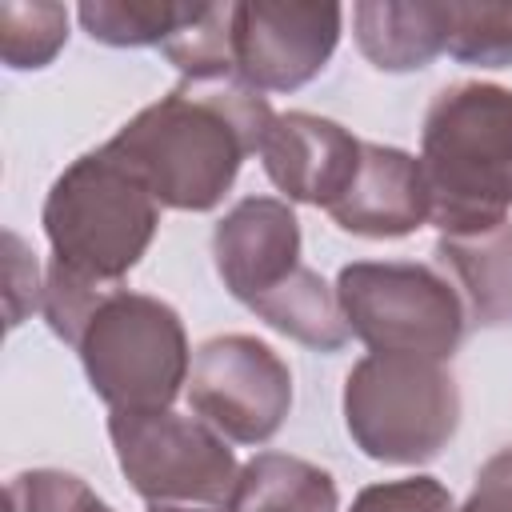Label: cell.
<instances>
[{"instance_id":"1","label":"cell","mask_w":512,"mask_h":512,"mask_svg":"<svg viewBox=\"0 0 512 512\" xmlns=\"http://www.w3.org/2000/svg\"><path fill=\"white\" fill-rule=\"evenodd\" d=\"M276 112L264 92L240 76L180 80L168 96L144 104L104 144L160 208L212 212L260 152Z\"/></svg>"},{"instance_id":"2","label":"cell","mask_w":512,"mask_h":512,"mask_svg":"<svg viewBox=\"0 0 512 512\" xmlns=\"http://www.w3.org/2000/svg\"><path fill=\"white\" fill-rule=\"evenodd\" d=\"M420 172L440 236L480 232L512 212V88L456 80L440 88L420 128Z\"/></svg>"},{"instance_id":"3","label":"cell","mask_w":512,"mask_h":512,"mask_svg":"<svg viewBox=\"0 0 512 512\" xmlns=\"http://www.w3.org/2000/svg\"><path fill=\"white\" fill-rule=\"evenodd\" d=\"M40 224L56 268L96 288H120L160 228V204L100 144L52 180Z\"/></svg>"},{"instance_id":"4","label":"cell","mask_w":512,"mask_h":512,"mask_svg":"<svg viewBox=\"0 0 512 512\" xmlns=\"http://www.w3.org/2000/svg\"><path fill=\"white\" fill-rule=\"evenodd\" d=\"M72 348L108 412L172 408L192 368L180 312L160 296L128 288H116L96 304Z\"/></svg>"},{"instance_id":"5","label":"cell","mask_w":512,"mask_h":512,"mask_svg":"<svg viewBox=\"0 0 512 512\" xmlns=\"http://www.w3.org/2000/svg\"><path fill=\"white\" fill-rule=\"evenodd\" d=\"M344 428L376 464H428L460 428V388L436 360L368 352L344 376Z\"/></svg>"},{"instance_id":"6","label":"cell","mask_w":512,"mask_h":512,"mask_svg":"<svg viewBox=\"0 0 512 512\" xmlns=\"http://www.w3.org/2000/svg\"><path fill=\"white\" fill-rule=\"evenodd\" d=\"M348 332L368 352L452 360L468 312L452 280L416 260H352L336 276Z\"/></svg>"},{"instance_id":"7","label":"cell","mask_w":512,"mask_h":512,"mask_svg":"<svg viewBox=\"0 0 512 512\" xmlns=\"http://www.w3.org/2000/svg\"><path fill=\"white\" fill-rule=\"evenodd\" d=\"M108 436L128 488L148 508H204L228 512L236 492V452L200 416L172 408L112 412Z\"/></svg>"},{"instance_id":"8","label":"cell","mask_w":512,"mask_h":512,"mask_svg":"<svg viewBox=\"0 0 512 512\" xmlns=\"http://www.w3.org/2000/svg\"><path fill=\"white\" fill-rule=\"evenodd\" d=\"M184 392L192 416L228 444H268L292 408V368L272 344L248 332H220L196 344Z\"/></svg>"},{"instance_id":"9","label":"cell","mask_w":512,"mask_h":512,"mask_svg":"<svg viewBox=\"0 0 512 512\" xmlns=\"http://www.w3.org/2000/svg\"><path fill=\"white\" fill-rule=\"evenodd\" d=\"M340 4L244 0L232 4L236 76L256 92H296L324 72L340 44Z\"/></svg>"},{"instance_id":"10","label":"cell","mask_w":512,"mask_h":512,"mask_svg":"<svg viewBox=\"0 0 512 512\" xmlns=\"http://www.w3.org/2000/svg\"><path fill=\"white\" fill-rule=\"evenodd\" d=\"M300 220L280 196H244L212 228V264L220 284L244 308L288 280L304 260Z\"/></svg>"},{"instance_id":"11","label":"cell","mask_w":512,"mask_h":512,"mask_svg":"<svg viewBox=\"0 0 512 512\" xmlns=\"http://www.w3.org/2000/svg\"><path fill=\"white\" fill-rule=\"evenodd\" d=\"M360 148L364 140H356L344 124L296 108L276 112L260 144V164L288 204H312L328 212L352 184Z\"/></svg>"},{"instance_id":"12","label":"cell","mask_w":512,"mask_h":512,"mask_svg":"<svg viewBox=\"0 0 512 512\" xmlns=\"http://www.w3.org/2000/svg\"><path fill=\"white\" fill-rule=\"evenodd\" d=\"M328 216L340 232H352L364 240L412 236L432 216L420 160L404 148L364 140L360 168L344 188V196L328 208Z\"/></svg>"},{"instance_id":"13","label":"cell","mask_w":512,"mask_h":512,"mask_svg":"<svg viewBox=\"0 0 512 512\" xmlns=\"http://www.w3.org/2000/svg\"><path fill=\"white\" fill-rule=\"evenodd\" d=\"M436 264L460 292L472 324H512V220H500L480 232L440 236Z\"/></svg>"},{"instance_id":"14","label":"cell","mask_w":512,"mask_h":512,"mask_svg":"<svg viewBox=\"0 0 512 512\" xmlns=\"http://www.w3.org/2000/svg\"><path fill=\"white\" fill-rule=\"evenodd\" d=\"M352 36L380 72H416L444 52V4L364 0L352 4Z\"/></svg>"},{"instance_id":"15","label":"cell","mask_w":512,"mask_h":512,"mask_svg":"<svg viewBox=\"0 0 512 512\" xmlns=\"http://www.w3.org/2000/svg\"><path fill=\"white\" fill-rule=\"evenodd\" d=\"M248 312L256 320H264L272 332H280L304 348H316V352H340L352 340L336 284H328L308 264H300L288 280H280L276 288L256 296L248 304Z\"/></svg>"},{"instance_id":"16","label":"cell","mask_w":512,"mask_h":512,"mask_svg":"<svg viewBox=\"0 0 512 512\" xmlns=\"http://www.w3.org/2000/svg\"><path fill=\"white\" fill-rule=\"evenodd\" d=\"M228 512H340V492L332 472L304 456L256 452L240 464Z\"/></svg>"},{"instance_id":"17","label":"cell","mask_w":512,"mask_h":512,"mask_svg":"<svg viewBox=\"0 0 512 512\" xmlns=\"http://www.w3.org/2000/svg\"><path fill=\"white\" fill-rule=\"evenodd\" d=\"M188 12L192 4L172 0H84L76 8L84 32L108 48H160L188 20Z\"/></svg>"},{"instance_id":"18","label":"cell","mask_w":512,"mask_h":512,"mask_svg":"<svg viewBox=\"0 0 512 512\" xmlns=\"http://www.w3.org/2000/svg\"><path fill=\"white\" fill-rule=\"evenodd\" d=\"M168 64L184 80H224L236 76L232 60V4H192L188 20L160 44Z\"/></svg>"},{"instance_id":"19","label":"cell","mask_w":512,"mask_h":512,"mask_svg":"<svg viewBox=\"0 0 512 512\" xmlns=\"http://www.w3.org/2000/svg\"><path fill=\"white\" fill-rule=\"evenodd\" d=\"M68 44V8L48 0L0 4V60L16 72L44 68Z\"/></svg>"},{"instance_id":"20","label":"cell","mask_w":512,"mask_h":512,"mask_svg":"<svg viewBox=\"0 0 512 512\" xmlns=\"http://www.w3.org/2000/svg\"><path fill=\"white\" fill-rule=\"evenodd\" d=\"M444 52L460 64L508 68L512 64V4H444Z\"/></svg>"},{"instance_id":"21","label":"cell","mask_w":512,"mask_h":512,"mask_svg":"<svg viewBox=\"0 0 512 512\" xmlns=\"http://www.w3.org/2000/svg\"><path fill=\"white\" fill-rule=\"evenodd\" d=\"M12 512H116L96 488L64 468H28L8 480Z\"/></svg>"},{"instance_id":"22","label":"cell","mask_w":512,"mask_h":512,"mask_svg":"<svg viewBox=\"0 0 512 512\" xmlns=\"http://www.w3.org/2000/svg\"><path fill=\"white\" fill-rule=\"evenodd\" d=\"M348 512H456V500L436 476H404L360 488Z\"/></svg>"},{"instance_id":"23","label":"cell","mask_w":512,"mask_h":512,"mask_svg":"<svg viewBox=\"0 0 512 512\" xmlns=\"http://www.w3.org/2000/svg\"><path fill=\"white\" fill-rule=\"evenodd\" d=\"M4 248H8V328H16L24 312L44 304V280L16 232H4Z\"/></svg>"},{"instance_id":"24","label":"cell","mask_w":512,"mask_h":512,"mask_svg":"<svg viewBox=\"0 0 512 512\" xmlns=\"http://www.w3.org/2000/svg\"><path fill=\"white\" fill-rule=\"evenodd\" d=\"M456 512H512V444L480 464L476 484Z\"/></svg>"},{"instance_id":"25","label":"cell","mask_w":512,"mask_h":512,"mask_svg":"<svg viewBox=\"0 0 512 512\" xmlns=\"http://www.w3.org/2000/svg\"><path fill=\"white\" fill-rule=\"evenodd\" d=\"M148 512H204V508H148Z\"/></svg>"}]
</instances>
